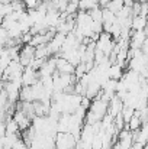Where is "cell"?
<instances>
[{
    "label": "cell",
    "mask_w": 148,
    "mask_h": 149,
    "mask_svg": "<svg viewBox=\"0 0 148 149\" xmlns=\"http://www.w3.org/2000/svg\"><path fill=\"white\" fill-rule=\"evenodd\" d=\"M77 139L70 132H57L55 133V149H74Z\"/></svg>",
    "instance_id": "cell-1"
},
{
    "label": "cell",
    "mask_w": 148,
    "mask_h": 149,
    "mask_svg": "<svg viewBox=\"0 0 148 149\" xmlns=\"http://www.w3.org/2000/svg\"><path fill=\"white\" fill-rule=\"evenodd\" d=\"M34 58H35V48L31 47L29 44H23V47L19 49V56H18L19 64L25 68L31 64V61Z\"/></svg>",
    "instance_id": "cell-2"
},
{
    "label": "cell",
    "mask_w": 148,
    "mask_h": 149,
    "mask_svg": "<svg viewBox=\"0 0 148 149\" xmlns=\"http://www.w3.org/2000/svg\"><path fill=\"white\" fill-rule=\"evenodd\" d=\"M39 80L38 71L32 70L31 67H25L22 71V86H32Z\"/></svg>",
    "instance_id": "cell-3"
},
{
    "label": "cell",
    "mask_w": 148,
    "mask_h": 149,
    "mask_svg": "<svg viewBox=\"0 0 148 149\" xmlns=\"http://www.w3.org/2000/svg\"><path fill=\"white\" fill-rule=\"evenodd\" d=\"M122 107H123V101L115 94L112 99L109 100V103H107V114L112 116V117H115V116H118L121 113Z\"/></svg>",
    "instance_id": "cell-4"
},
{
    "label": "cell",
    "mask_w": 148,
    "mask_h": 149,
    "mask_svg": "<svg viewBox=\"0 0 148 149\" xmlns=\"http://www.w3.org/2000/svg\"><path fill=\"white\" fill-rule=\"evenodd\" d=\"M147 26V19L142 16H132L131 19V31H145Z\"/></svg>",
    "instance_id": "cell-5"
},
{
    "label": "cell",
    "mask_w": 148,
    "mask_h": 149,
    "mask_svg": "<svg viewBox=\"0 0 148 149\" xmlns=\"http://www.w3.org/2000/svg\"><path fill=\"white\" fill-rule=\"evenodd\" d=\"M107 74H109V78H113V80H119L123 74V67H121L119 64L116 62H112L109 65V70H107Z\"/></svg>",
    "instance_id": "cell-6"
},
{
    "label": "cell",
    "mask_w": 148,
    "mask_h": 149,
    "mask_svg": "<svg viewBox=\"0 0 148 149\" xmlns=\"http://www.w3.org/2000/svg\"><path fill=\"white\" fill-rule=\"evenodd\" d=\"M77 6H79V10L89 12V10H92V9L97 7L99 1L97 0H80V1L77 3Z\"/></svg>",
    "instance_id": "cell-7"
},
{
    "label": "cell",
    "mask_w": 148,
    "mask_h": 149,
    "mask_svg": "<svg viewBox=\"0 0 148 149\" xmlns=\"http://www.w3.org/2000/svg\"><path fill=\"white\" fill-rule=\"evenodd\" d=\"M4 127H6V133H19V132H20L18 123H16L12 117H9V119L4 122Z\"/></svg>",
    "instance_id": "cell-8"
},
{
    "label": "cell",
    "mask_w": 148,
    "mask_h": 149,
    "mask_svg": "<svg viewBox=\"0 0 148 149\" xmlns=\"http://www.w3.org/2000/svg\"><path fill=\"white\" fill-rule=\"evenodd\" d=\"M142 125V122L140 120V117H138V114L135 113L131 119H129V122L126 123V127L131 130V132H134V130H137V129H140V126Z\"/></svg>",
    "instance_id": "cell-9"
},
{
    "label": "cell",
    "mask_w": 148,
    "mask_h": 149,
    "mask_svg": "<svg viewBox=\"0 0 148 149\" xmlns=\"http://www.w3.org/2000/svg\"><path fill=\"white\" fill-rule=\"evenodd\" d=\"M134 114H135V110H134L132 107L123 106V107H122V110H121V116H122V119H123V122H125V123H128V122H129V119H131Z\"/></svg>",
    "instance_id": "cell-10"
},
{
    "label": "cell",
    "mask_w": 148,
    "mask_h": 149,
    "mask_svg": "<svg viewBox=\"0 0 148 149\" xmlns=\"http://www.w3.org/2000/svg\"><path fill=\"white\" fill-rule=\"evenodd\" d=\"M7 39H9V35H7V31L0 25V44L1 45H6V42H7Z\"/></svg>",
    "instance_id": "cell-11"
},
{
    "label": "cell",
    "mask_w": 148,
    "mask_h": 149,
    "mask_svg": "<svg viewBox=\"0 0 148 149\" xmlns=\"http://www.w3.org/2000/svg\"><path fill=\"white\" fill-rule=\"evenodd\" d=\"M10 149H29V146H28V145H26V143H25V142H23L20 138H19V139L13 143V146H12Z\"/></svg>",
    "instance_id": "cell-12"
},
{
    "label": "cell",
    "mask_w": 148,
    "mask_h": 149,
    "mask_svg": "<svg viewBox=\"0 0 148 149\" xmlns=\"http://www.w3.org/2000/svg\"><path fill=\"white\" fill-rule=\"evenodd\" d=\"M138 16L147 17V1H141V4H140V12H138Z\"/></svg>",
    "instance_id": "cell-13"
},
{
    "label": "cell",
    "mask_w": 148,
    "mask_h": 149,
    "mask_svg": "<svg viewBox=\"0 0 148 149\" xmlns=\"http://www.w3.org/2000/svg\"><path fill=\"white\" fill-rule=\"evenodd\" d=\"M68 1H70V3H79L80 0H68Z\"/></svg>",
    "instance_id": "cell-14"
}]
</instances>
